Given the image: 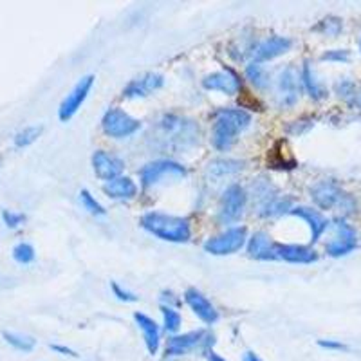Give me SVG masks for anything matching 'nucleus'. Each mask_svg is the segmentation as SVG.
Instances as JSON below:
<instances>
[{"instance_id":"obj_41","label":"nucleus","mask_w":361,"mask_h":361,"mask_svg":"<svg viewBox=\"0 0 361 361\" xmlns=\"http://www.w3.org/2000/svg\"><path fill=\"white\" fill-rule=\"evenodd\" d=\"M243 361H262V360H260V357L257 356V354H255V353H246V354H244V360Z\"/></svg>"},{"instance_id":"obj_10","label":"nucleus","mask_w":361,"mask_h":361,"mask_svg":"<svg viewBox=\"0 0 361 361\" xmlns=\"http://www.w3.org/2000/svg\"><path fill=\"white\" fill-rule=\"evenodd\" d=\"M92 85H94V76L92 74H87V76L80 78L78 83L73 87V90L63 98L62 105L58 109V118L62 119V121L73 119L74 114L80 111V107H82L83 102L87 99V96H89Z\"/></svg>"},{"instance_id":"obj_13","label":"nucleus","mask_w":361,"mask_h":361,"mask_svg":"<svg viewBox=\"0 0 361 361\" xmlns=\"http://www.w3.org/2000/svg\"><path fill=\"white\" fill-rule=\"evenodd\" d=\"M202 87L206 90H214V92H221L224 96H235L243 90V83L240 78L233 71H217V73L206 74L202 78Z\"/></svg>"},{"instance_id":"obj_9","label":"nucleus","mask_w":361,"mask_h":361,"mask_svg":"<svg viewBox=\"0 0 361 361\" xmlns=\"http://www.w3.org/2000/svg\"><path fill=\"white\" fill-rule=\"evenodd\" d=\"M102 128L103 132L112 137V140H125V137H130L135 132L141 128V121H137L135 118H132L128 112H125L123 109H109L102 118Z\"/></svg>"},{"instance_id":"obj_32","label":"nucleus","mask_w":361,"mask_h":361,"mask_svg":"<svg viewBox=\"0 0 361 361\" xmlns=\"http://www.w3.org/2000/svg\"><path fill=\"white\" fill-rule=\"evenodd\" d=\"M37 257L35 253V247L27 243H20L13 247V259L17 260L18 264H31Z\"/></svg>"},{"instance_id":"obj_15","label":"nucleus","mask_w":361,"mask_h":361,"mask_svg":"<svg viewBox=\"0 0 361 361\" xmlns=\"http://www.w3.org/2000/svg\"><path fill=\"white\" fill-rule=\"evenodd\" d=\"M185 302L188 304V307L192 309L193 314L197 316L201 322H204L206 325H214L215 322L219 320V311L215 309V305L195 288L186 289Z\"/></svg>"},{"instance_id":"obj_16","label":"nucleus","mask_w":361,"mask_h":361,"mask_svg":"<svg viewBox=\"0 0 361 361\" xmlns=\"http://www.w3.org/2000/svg\"><path fill=\"white\" fill-rule=\"evenodd\" d=\"M164 85L163 74L159 73H147L140 78L132 80L123 89V98H145L152 92L159 90Z\"/></svg>"},{"instance_id":"obj_17","label":"nucleus","mask_w":361,"mask_h":361,"mask_svg":"<svg viewBox=\"0 0 361 361\" xmlns=\"http://www.w3.org/2000/svg\"><path fill=\"white\" fill-rule=\"evenodd\" d=\"M293 42L286 37H271L267 40L257 44V49L253 53V62H269L275 58L282 56L291 49Z\"/></svg>"},{"instance_id":"obj_39","label":"nucleus","mask_w":361,"mask_h":361,"mask_svg":"<svg viewBox=\"0 0 361 361\" xmlns=\"http://www.w3.org/2000/svg\"><path fill=\"white\" fill-rule=\"evenodd\" d=\"M318 345H320V347H324V349H338V350L345 349V345H343V343H340V341L320 340V341H318Z\"/></svg>"},{"instance_id":"obj_29","label":"nucleus","mask_w":361,"mask_h":361,"mask_svg":"<svg viewBox=\"0 0 361 361\" xmlns=\"http://www.w3.org/2000/svg\"><path fill=\"white\" fill-rule=\"evenodd\" d=\"M161 312H163V325L164 331L170 334H176L180 329L183 318H180L179 311L176 307H169V305H161Z\"/></svg>"},{"instance_id":"obj_27","label":"nucleus","mask_w":361,"mask_h":361,"mask_svg":"<svg viewBox=\"0 0 361 361\" xmlns=\"http://www.w3.org/2000/svg\"><path fill=\"white\" fill-rule=\"evenodd\" d=\"M246 78L250 80L251 85L259 90H266L269 87V73L266 71V67L259 62H250V66L246 67Z\"/></svg>"},{"instance_id":"obj_8","label":"nucleus","mask_w":361,"mask_h":361,"mask_svg":"<svg viewBox=\"0 0 361 361\" xmlns=\"http://www.w3.org/2000/svg\"><path fill=\"white\" fill-rule=\"evenodd\" d=\"M311 197L314 204L322 209L343 208L353 212L354 201L349 193H345L333 180H322L311 188Z\"/></svg>"},{"instance_id":"obj_23","label":"nucleus","mask_w":361,"mask_h":361,"mask_svg":"<svg viewBox=\"0 0 361 361\" xmlns=\"http://www.w3.org/2000/svg\"><path fill=\"white\" fill-rule=\"evenodd\" d=\"M246 163L238 159H214L208 163V176H212L214 179H221V177L226 176H233V173L244 170Z\"/></svg>"},{"instance_id":"obj_2","label":"nucleus","mask_w":361,"mask_h":361,"mask_svg":"<svg viewBox=\"0 0 361 361\" xmlns=\"http://www.w3.org/2000/svg\"><path fill=\"white\" fill-rule=\"evenodd\" d=\"M141 228L159 240L173 244H185L192 238V226L188 219L163 212H148L141 217Z\"/></svg>"},{"instance_id":"obj_6","label":"nucleus","mask_w":361,"mask_h":361,"mask_svg":"<svg viewBox=\"0 0 361 361\" xmlns=\"http://www.w3.org/2000/svg\"><path fill=\"white\" fill-rule=\"evenodd\" d=\"M247 243V230L244 226H233L221 235L208 238L204 243V251L215 257H226L243 250Z\"/></svg>"},{"instance_id":"obj_30","label":"nucleus","mask_w":361,"mask_h":361,"mask_svg":"<svg viewBox=\"0 0 361 361\" xmlns=\"http://www.w3.org/2000/svg\"><path fill=\"white\" fill-rule=\"evenodd\" d=\"M42 130H44V128H42L40 125H31V127L22 128V130L15 135V147L25 148L29 147V145H33L35 141L40 137Z\"/></svg>"},{"instance_id":"obj_31","label":"nucleus","mask_w":361,"mask_h":361,"mask_svg":"<svg viewBox=\"0 0 361 361\" xmlns=\"http://www.w3.org/2000/svg\"><path fill=\"white\" fill-rule=\"evenodd\" d=\"M80 202H82V206L89 212V214L98 215V217L107 215V209L103 208V206L96 201V197L89 192V190H82V192H80Z\"/></svg>"},{"instance_id":"obj_18","label":"nucleus","mask_w":361,"mask_h":361,"mask_svg":"<svg viewBox=\"0 0 361 361\" xmlns=\"http://www.w3.org/2000/svg\"><path fill=\"white\" fill-rule=\"evenodd\" d=\"M276 260H283L289 264H312L318 260V253L307 246L300 244H279L275 246Z\"/></svg>"},{"instance_id":"obj_24","label":"nucleus","mask_w":361,"mask_h":361,"mask_svg":"<svg viewBox=\"0 0 361 361\" xmlns=\"http://www.w3.org/2000/svg\"><path fill=\"white\" fill-rule=\"evenodd\" d=\"M293 209V199L291 197H283V195H276V197L271 199L269 202H266L264 206H260L257 209V214L262 219H275L280 217V215L289 214Z\"/></svg>"},{"instance_id":"obj_26","label":"nucleus","mask_w":361,"mask_h":361,"mask_svg":"<svg viewBox=\"0 0 361 361\" xmlns=\"http://www.w3.org/2000/svg\"><path fill=\"white\" fill-rule=\"evenodd\" d=\"M302 83H304L309 96H311L312 99H316V102H318V99H324L325 96H327V90H325V87L318 82L314 71H312V67L309 66V63H304V69H302Z\"/></svg>"},{"instance_id":"obj_25","label":"nucleus","mask_w":361,"mask_h":361,"mask_svg":"<svg viewBox=\"0 0 361 361\" xmlns=\"http://www.w3.org/2000/svg\"><path fill=\"white\" fill-rule=\"evenodd\" d=\"M251 195H253V202H255V209H259L260 206H264L266 202H269L271 199L276 197L279 192L273 185H271V180L264 179V177H259V179L255 180L253 185H251Z\"/></svg>"},{"instance_id":"obj_19","label":"nucleus","mask_w":361,"mask_h":361,"mask_svg":"<svg viewBox=\"0 0 361 361\" xmlns=\"http://www.w3.org/2000/svg\"><path fill=\"white\" fill-rule=\"evenodd\" d=\"M247 255L255 260H276L275 257V240H271L266 231H255L247 238Z\"/></svg>"},{"instance_id":"obj_3","label":"nucleus","mask_w":361,"mask_h":361,"mask_svg":"<svg viewBox=\"0 0 361 361\" xmlns=\"http://www.w3.org/2000/svg\"><path fill=\"white\" fill-rule=\"evenodd\" d=\"M157 130L161 134V140L166 147L185 150L193 147L199 141V127L195 121L177 114H164L161 118Z\"/></svg>"},{"instance_id":"obj_20","label":"nucleus","mask_w":361,"mask_h":361,"mask_svg":"<svg viewBox=\"0 0 361 361\" xmlns=\"http://www.w3.org/2000/svg\"><path fill=\"white\" fill-rule=\"evenodd\" d=\"M289 214L302 219L304 222H307V226L311 228V243H316V240L324 235V231L327 230L329 221L318 212V209L307 208V206H296V208H293Z\"/></svg>"},{"instance_id":"obj_5","label":"nucleus","mask_w":361,"mask_h":361,"mask_svg":"<svg viewBox=\"0 0 361 361\" xmlns=\"http://www.w3.org/2000/svg\"><path fill=\"white\" fill-rule=\"evenodd\" d=\"M214 343V334L209 331H204V329H199V331H192V333L172 336L164 350H166V356H185V354L193 353L197 349L202 350V353H209Z\"/></svg>"},{"instance_id":"obj_21","label":"nucleus","mask_w":361,"mask_h":361,"mask_svg":"<svg viewBox=\"0 0 361 361\" xmlns=\"http://www.w3.org/2000/svg\"><path fill=\"white\" fill-rule=\"evenodd\" d=\"M134 322L137 324L140 331L143 333L145 345H147V350L150 354H157L161 345V331L159 325L150 318V316L143 314V312H134Z\"/></svg>"},{"instance_id":"obj_11","label":"nucleus","mask_w":361,"mask_h":361,"mask_svg":"<svg viewBox=\"0 0 361 361\" xmlns=\"http://www.w3.org/2000/svg\"><path fill=\"white\" fill-rule=\"evenodd\" d=\"M275 94H276V105L280 109L293 107L300 98V87L298 78L293 67L283 69L279 74V78L275 82Z\"/></svg>"},{"instance_id":"obj_37","label":"nucleus","mask_w":361,"mask_h":361,"mask_svg":"<svg viewBox=\"0 0 361 361\" xmlns=\"http://www.w3.org/2000/svg\"><path fill=\"white\" fill-rule=\"evenodd\" d=\"M322 60H325V62H347V60H349V53L343 49L327 51V53L322 56Z\"/></svg>"},{"instance_id":"obj_1","label":"nucleus","mask_w":361,"mask_h":361,"mask_svg":"<svg viewBox=\"0 0 361 361\" xmlns=\"http://www.w3.org/2000/svg\"><path fill=\"white\" fill-rule=\"evenodd\" d=\"M251 125V114L244 109H219L214 112V130H212V145L217 150H230Z\"/></svg>"},{"instance_id":"obj_36","label":"nucleus","mask_w":361,"mask_h":361,"mask_svg":"<svg viewBox=\"0 0 361 361\" xmlns=\"http://www.w3.org/2000/svg\"><path fill=\"white\" fill-rule=\"evenodd\" d=\"M111 289H112V293H114L116 298L121 300V302H137V296H135L134 293H130V291H127V289L121 288L118 282H111Z\"/></svg>"},{"instance_id":"obj_7","label":"nucleus","mask_w":361,"mask_h":361,"mask_svg":"<svg viewBox=\"0 0 361 361\" xmlns=\"http://www.w3.org/2000/svg\"><path fill=\"white\" fill-rule=\"evenodd\" d=\"M180 177H186V169L183 164L170 159L152 161L140 170V180L143 190L152 188L164 179H180Z\"/></svg>"},{"instance_id":"obj_22","label":"nucleus","mask_w":361,"mask_h":361,"mask_svg":"<svg viewBox=\"0 0 361 361\" xmlns=\"http://www.w3.org/2000/svg\"><path fill=\"white\" fill-rule=\"evenodd\" d=\"M103 192L105 195H109L111 199H118V201H130L137 195V185L130 177H116V179L109 180L103 186Z\"/></svg>"},{"instance_id":"obj_28","label":"nucleus","mask_w":361,"mask_h":361,"mask_svg":"<svg viewBox=\"0 0 361 361\" xmlns=\"http://www.w3.org/2000/svg\"><path fill=\"white\" fill-rule=\"evenodd\" d=\"M2 338L6 340V343H9L13 349L20 350V353H31L37 345V340L31 336H25V334L18 333H9V331H4L2 333Z\"/></svg>"},{"instance_id":"obj_12","label":"nucleus","mask_w":361,"mask_h":361,"mask_svg":"<svg viewBox=\"0 0 361 361\" xmlns=\"http://www.w3.org/2000/svg\"><path fill=\"white\" fill-rule=\"evenodd\" d=\"M354 247H356V231L343 219H336L334 221V238L325 246V251L331 257H343V255H349Z\"/></svg>"},{"instance_id":"obj_33","label":"nucleus","mask_w":361,"mask_h":361,"mask_svg":"<svg viewBox=\"0 0 361 361\" xmlns=\"http://www.w3.org/2000/svg\"><path fill=\"white\" fill-rule=\"evenodd\" d=\"M314 31L329 35V37H336L341 31V22L338 20V18H325V20H322L320 24L316 25Z\"/></svg>"},{"instance_id":"obj_4","label":"nucleus","mask_w":361,"mask_h":361,"mask_svg":"<svg viewBox=\"0 0 361 361\" xmlns=\"http://www.w3.org/2000/svg\"><path fill=\"white\" fill-rule=\"evenodd\" d=\"M247 204V192L240 185H230L222 193L217 209V222L222 226H231L240 221Z\"/></svg>"},{"instance_id":"obj_40","label":"nucleus","mask_w":361,"mask_h":361,"mask_svg":"<svg viewBox=\"0 0 361 361\" xmlns=\"http://www.w3.org/2000/svg\"><path fill=\"white\" fill-rule=\"evenodd\" d=\"M206 356H208V361H226L224 357L219 356V354L214 353V350H209V353H206Z\"/></svg>"},{"instance_id":"obj_35","label":"nucleus","mask_w":361,"mask_h":361,"mask_svg":"<svg viewBox=\"0 0 361 361\" xmlns=\"http://www.w3.org/2000/svg\"><path fill=\"white\" fill-rule=\"evenodd\" d=\"M336 92L340 94V98L347 99L349 103H353L356 99V85L350 80H343V82L338 83Z\"/></svg>"},{"instance_id":"obj_38","label":"nucleus","mask_w":361,"mask_h":361,"mask_svg":"<svg viewBox=\"0 0 361 361\" xmlns=\"http://www.w3.org/2000/svg\"><path fill=\"white\" fill-rule=\"evenodd\" d=\"M51 349H53L54 353L62 354V356H71V357L78 356V354L74 353L73 349H69V347H66V345H51Z\"/></svg>"},{"instance_id":"obj_34","label":"nucleus","mask_w":361,"mask_h":361,"mask_svg":"<svg viewBox=\"0 0 361 361\" xmlns=\"http://www.w3.org/2000/svg\"><path fill=\"white\" fill-rule=\"evenodd\" d=\"M2 221H4V224L8 226L9 230H15V228L24 224L25 215L13 212V209H2Z\"/></svg>"},{"instance_id":"obj_14","label":"nucleus","mask_w":361,"mask_h":361,"mask_svg":"<svg viewBox=\"0 0 361 361\" xmlns=\"http://www.w3.org/2000/svg\"><path fill=\"white\" fill-rule=\"evenodd\" d=\"M123 169L125 163L114 154L105 152V150H96L92 154V170H94L96 177H99L105 183L116 179V177H121Z\"/></svg>"}]
</instances>
